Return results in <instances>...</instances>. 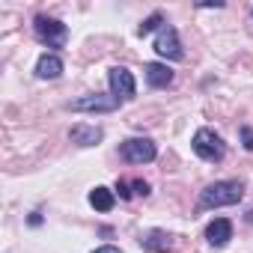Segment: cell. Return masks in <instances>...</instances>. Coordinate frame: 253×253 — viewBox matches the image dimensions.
Returning <instances> with one entry per match:
<instances>
[{"label":"cell","instance_id":"5b68a950","mask_svg":"<svg viewBox=\"0 0 253 253\" xmlns=\"http://www.w3.org/2000/svg\"><path fill=\"white\" fill-rule=\"evenodd\" d=\"M69 107L78 110V113H110V110L119 107V98H116V95H98V92H92V95L75 98Z\"/></svg>","mask_w":253,"mask_h":253},{"label":"cell","instance_id":"4fadbf2b","mask_svg":"<svg viewBox=\"0 0 253 253\" xmlns=\"http://www.w3.org/2000/svg\"><path fill=\"white\" fill-rule=\"evenodd\" d=\"M113 203H116V197H113V191H110V188L98 185V188H92V191H89V206H92L95 211H110V209H113Z\"/></svg>","mask_w":253,"mask_h":253},{"label":"cell","instance_id":"7c38bea8","mask_svg":"<svg viewBox=\"0 0 253 253\" xmlns=\"http://www.w3.org/2000/svg\"><path fill=\"white\" fill-rule=\"evenodd\" d=\"M140 244H143L149 253H167V250L173 247L170 235H167V232H161V229H152V232H146V235L140 238Z\"/></svg>","mask_w":253,"mask_h":253},{"label":"cell","instance_id":"9a60e30c","mask_svg":"<svg viewBox=\"0 0 253 253\" xmlns=\"http://www.w3.org/2000/svg\"><path fill=\"white\" fill-rule=\"evenodd\" d=\"M241 143H244V149L253 152V128L250 125H241Z\"/></svg>","mask_w":253,"mask_h":253},{"label":"cell","instance_id":"30bf717a","mask_svg":"<svg viewBox=\"0 0 253 253\" xmlns=\"http://www.w3.org/2000/svg\"><path fill=\"white\" fill-rule=\"evenodd\" d=\"M69 137H72V143H78V146H95V143L104 137V131L95 128V125H72Z\"/></svg>","mask_w":253,"mask_h":253},{"label":"cell","instance_id":"52a82bcc","mask_svg":"<svg viewBox=\"0 0 253 253\" xmlns=\"http://www.w3.org/2000/svg\"><path fill=\"white\" fill-rule=\"evenodd\" d=\"M155 51H158L161 57H167V60H182V57H185V54H182V42H179L176 27L164 24V27L158 30V36H155Z\"/></svg>","mask_w":253,"mask_h":253},{"label":"cell","instance_id":"8fae6325","mask_svg":"<svg viewBox=\"0 0 253 253\" xmlns=\"http://www.w3.org/2000/svg\"><path fill=\"white\" fill-rule=\"evenodd\" d=\"M60 75H63V60H60L57 54H42L39 63H36V78L54 81V78H60Z\"/></svg>","mask_w":253,"mask_h":253},{"label":"cell","instance_id":"7a4b0ae2","mask_svg":"<svg viewBox=\"0 0 253 253\" xmlns=\"http://www.w3.org/2000/svg\"><path fill=\"white\" fill-rule=\"evenodd\" d=\"M191 146H194V152H197L203 161H209V164H214V161H220V158L226 155L223 137H220L217 131H211V128H200V131L194 134Z\"/></svg>","mask_w":253,"mask_h":253},{"label":"cell","instance_id":"2e32d148","mask_svg":"<svg viewBox=\"0 0 253 253\" xmlns=\"http://www.w3.org/2000/svg\"><path fill=\"white\" fill-rule=\"evenodd\" d=\"M116 191H119V197H122V200H131V191H128V182H122V179H119V182H116Z\"/></svg>","mask_w":253,"mask_h":253},{"label":"cell","instance_id":"277c9868","mask_svg":"<svg viewBox=\"0 0 253 253\" xmlns=\"http://www.w3.org/2000/svg\"><path fill=\"white\" fill-rule=\"evenodd\" d=\"M119 152H122V158L128 161V164H149L158 155V149H155V143L149 137H131V140H125L119 146Z\"/></svg>","mask_w":253,"mask_h":253},{"label":"cell","instance_id":"3957f363","mask_svg":"<svg viewBox=\"0 0 253 253\" xmlns=\"http://www.w3.org/2000/svg\"><path fill=\"white\" fill-rule=\"evenodd\" d=\"M33 30H36V39H39V42H45L48 48H63V45H66V39H69L66 24H60L57 18H48V15H36Z\"/></svg>","mask_w":253,"mask_h":253},{"label":"cell","instance_id":"9c48e42d","mask_svg":"<svg viewBox=\"0 0 253 253\" xmlns=\"http://www.w3.org/2000/svg\"><path fill=\"white\" fill-rule=\"evenodd\" d=\"M143 75H146V84L155 86V89H164V86L173 84V72L164 63H146L143 66Z\"/></svg>","mask_w":253,"mask_h":253},{"label":"cell","instance_id":"ac0fdd59","mask_svg":"<svg viewBox=\"0 0 253 253\" xmlns=\"http://www.w3.org/2000/svg\"><path fill=\"white\" fill-rule=\"evenodd\" d=\"M92 253H122V250L113 247V244H104V247H98V250H92Z\"/></svg>","mask_w":253,"mask_h":253},{"label":"cell","instance_id":"e0dca14e","mask_svg":"<svg viewBox=\"0 0 253 253\" xmlns=\"http://www.w3.org/2000/svg\"><path fill=\"white\" fill-rule=\"evenodd\" d=\"M134 191H137V194H143V197H146V194H149V185H146V182H143V179H137V182H134Z\"/></svg>","mask_w":253,"mask_h":253},{"label":"cell","instance_id":"6da1fadb","mask_svg":"<svg viewBox=\"0 0 253 253\" xmlns=\"http://www.w3.org/2000/svg\"><path fill=\"white\" fill-rule=\"evenodd\" d=\"M241 197H244V185H241V182H235V179H223V182H214V185H209V188L200 194V209L235 206Z\"/></svg>","mask_w":253,"mask_h":253},{"label":"cell","instance_id":"5bb4252c","mask_svg":"<svg viewBox=\"0 0 253 253\" xmlns=\"http://www.w3.org/2000/svg\"><path fill=\"white\" fill-rule=\"evenodd\" d=\"M161 27H164V15H161V12H152V15L137 27V33H140V36H149L152 30H161Z\"/></svg>","mask_w":253,"mask_h":253},{"label":"cell","instance_id":"ba28073f","mask_svg":"<svg viewBox=\"0 0 253 253\" xmlns=\"http://www.w3.org/2000/svg\"><path fill=\"white\" fill-rule=\"evenodd\" d=\"M229 238H232V220L214 217V220L206 226V241H209L211 247H223V244H229Z\"/></svg>","mask_w":253,"mask_h":253},{"label":"cell","instance_id":"8992f818","mask_svg":"<svg viewBox=\"0 0 253 253\" xmlns=\"http://www.w3.org/2000/svg\"><path fill=\"white\" fill-rule=\"evenodd\" d=\"M107 84H110V95H116V98H134V92H137L134 75L128 69H122V66H113L110 69Z\"/></svg>","mask_w":253,"mask_h":253}]
</instances>
